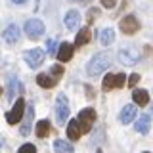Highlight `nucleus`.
I'll use <instances>...</instances> for the list:
<instances>
[{"label": "nucleus", "mask_w": 153, "mask_h": 153, "mask_svg": "<svg viewBox=\"0 0 153 153\" xmlns=\"http://www.w3.org/2000/svg\"><path fill=\"white\" fill-rule=\"evenodd\" d=\"M79 23H80V13H79V10H69V12L65 13V27L73 31V29L79 27Z\"/></svg>", "instance_id": "2eb2a0df"}, {"label": "nucleus", "mask_w": 153, "mask_h": 153, "mask_svg": "<svg viewBox=\"0 0 153 153\" xmlns=\"http://www.w3.org/2000/svg\"><path fill=\"white\" fill-rule=\"evenodd\" d=\"M151 117H153V105H151Z\"/></svg>", "instance_id": "473e14b6"}, {"label": "nucleus", "mask_w": 153, "mask_h": 153, "mask_svg": "<svg viewBox=\"0 0 153 153\" xmlns=\"http://www.w3.org/2000/svg\"><path fill=\"white\" fill-rule=\"evenodd\" d=\"M17 79L16 76H10V80H8V90H6V98L10 100V102H13V98H16V90H17Z\"/></svg>", "instance_id": "5701e85b"}, {"label": "nucleus", "mask_w": 153, "mask_h": 153, "mask_svg": "<svg viewBox=\"0 0 153 153\" xmlns=\"http://www.w3.org/2000/svg\"><path fill=\"white\" fill-rule=\"evenodd\" d=\"M134 117H136V103H128L124 105V107L121 109V113H119V121H121L123 124H128L134 121Z\"/></svg>", "instance_id": "ddd939ff"}, {"label": "nucleus", "mask_w": 153, "mask_h": 153, "mask_svg": "<svg viewBox=\"0 0 153 153\" xmlns=\"http://www.w3.org/2000/svg\"><path fill=\"white\" fill-rule=\"evenodd\" d=\"M100 2H102V6L107 8V10H111V8L117 6V0H100Z\"/></svg>", "instance_id": "c85d7f7f"}, {"label": "nucleus", "mask_w": 153, "mask_h": 153, "mask_svg": "<svg viewBox=\"0 0 153 153\" xmlns=\"http://www.w3.org/2000/svg\"><path fill=\"white\" fill-rule=\"evenodd\" d=\"M73 52H75V44L63 42V44H59V48H57V59H59L61 63H65V61H69L71 57H73Z\"/></svg>", "instance_id": "f8f14e48"}, {"label": "nucleus", "mask_w": 153, "mask_h": 153, "mask_svg": "<svg viewBox=\"0 0 153 153\" xmlns=\"http://www.w3.org/2000/svg\"><path fill=\"white\" fill-rule=\"evenodd\" d=\"M132 100H134V103H136V105L143 107V105L149 103V92H147V90H143V88L134 90V92H132Z\"/></svg>", "instance_id": "6ab92c4d"}, {"label": "nucleus", "mask_w": 153, "mask_h": 153, "mask_svg": "<svg viewBox=\"0 0 153 153\" xmlns=\"http://www.w3.org/2000/svg\"><path fill=\"white\" fill-rule=\"evenodd\" d=\"M119 61L123 65H136L140 61V50L136 46H123L119 50Z\"/></svg>", "instance_id": "39448f33"}, {"label": "nucleus", "mask_w": 153, "mask_h": 153, "mask_svg": "<svg viewBox=\"0 0 153 153\" xmlns=\"http://www.w3.org/2000/svg\"><path fill=\"white\" fill-rule=\"evenodd\" d=\"M57 80H59V79L52 76L50 73H40L36 76V84L42 86V88H54V86L57 84Z\"/></svg>", "instance_id": "dca6fc26"}, {"label": "nucleus", "mask_w": 153, "mask_h": 153, "mask_svg": "<svg viewBox=\"0 0 153 153\" xmlns=\"http://www.w3.org/2000/svg\"><path fill=\"white\" fill-rule=\"evenodd\" d=\"M113 40H115V31L113 29H103V31L100 33V42H102V46H109Z\"/></svg>", "instance_id": "4be33fe9"}, {"label": "nucleus", "mask_w": 153, "mask_h": 153, "mask_svg": "<svg viewBox=\"0 0 153 153\" xmlns=\"http://www.w3.org/2000/svg\"><path fill=\"white\" fill-rule=\"evenodd\" d=\"M46 52H48V56H57L56 40H54V38H48V40H46Z\"/></svg>", "instance_id": "b1692460"}, {"label": "nucleus", "mask_w": 153, "mask_h": 153, "mask_svg": "<svg viewBox=\"0 0 153 153\" xmlns=\"http://www.w3.org/2000/svg\"><path fill=\"white\" fill-rule=\"evenodd\" d=\"M96 153H102V149H98V151H96Z\"/></svg>", "instance_id": "f704fd0d"}, {"label": "nucleus", "mask_w": 153, "mask_h": 153, "mask_svg": "<svg viewBox=\"0 0 153 153\" xmlns=\"http://www.w3.org/2000/svg\"><path fill=\"white\" fill-rule=\"evenodd\" d=\"M0 96H2V86H0Z\"/></svg>", "instance_id": "72a5a7b5"}, {"label": "nucleus", "mask_w": 153, "mask_h": 153, "mask_svg": "<svg viewBox=\"0 0 153 153\" xmlns=\"http://www.w3.org/2000/svg\"><path fill=\"white\" fill-rule=\"evenodd\" d=\"M54 149H56V153H73V146L67 140H56Z\"/></svg>", "instance_id": "412c9836"}, {"label": "nucleus", "mask_w": 153, "mask_h": 153, "mask_svg": "<svg viewBox=\"0 0 153 153\" xmlns=\"http://www.w3.org/2000/svg\"><path fill=\"white\" fill-rule=\"evenodd\" d=\"M73 2H79V4H88V2H92V0H73Z\"/></svg>", "instance_id": "7c9ffc66"}, {"label": "nucleus", "mask_w": 153, "mask_h": 153, "mask_svg": "<svg viewBox=\"0 0 153 153\" xmlns=\"http://www.w3.org/2000/svg\"><path fill=\"white\" fill-rule=\"evenodd\" d=\"M2 38L8 42V44H17L19 38H21V29H19L16 23H12V25H8L6 29H4Z\"/></svg>", "instance_id": "9d476101"}, {"label": "nucleus", "mask_w": 153, "mask_h": 153, "mask_svg": "<svg viewBox=\"0 0 153 153\" xmlns=\"http://www.w3.org/2000/svg\"><path fill=\"white\" fill-rule=\"evenodd\" d=\"M0 143H2V140H0Z\"/></svg>", "instance_id": "e433bc0d"}, {"label": "nucleus", "mask_w": 153, "mask_h": 153, "mask_svg": "<svg viewBox=\"0 0 153 153\" xmlns=\"http://www.w3.org/2000/svg\"><path fill=\"white\" fill-rule=\"evenodd\" d=\"M126 79L128 76H124V73H109V75H105L103 76V80H102V88H103V92H109V90H113V88H123L124 84H126Z\"/></svg>", "instance_id": "7ed1b4c3"}, {"label": "nucleus", "mask_w": 153, "mask_h": 153, "mask_svg": "<svg viewBox=\"0 0 153 153\" xmlns=\"http://www.w3.org/2000/svg\"><path fill=\"white\" fill-rule=\"evenodd\" d=\"M25 111H27L25 100H23V98H17V102L13 103V107L6 113V121H8V124H17L23 117H25Z\"/></svg>", "instance_id": "f03ea898"}, {"label": "nucleus", "mask_w": 153, "mask_h": 153, "mask_svg": "<svg viewBox=\"0 0 153 153\" xmlns=\"http://www.w3.org/2000/svg\"><path fill=\"white\" fill-rule=\"evenodd\" d=\"M94 121H96V111H94L92 107H84L82 111L79 113V117H76V123H79L80 132H82V134H86V132L92 130Z\"/></svg>", "instance_id": "20e7f679"}, {"label": "nucleus", "mask_w": 153, "mask_h": 153, "mask_svg": "<svg viewBox=\"0 0 153 153\" xmlns=\"http://www.w3.org/2000/svg\"><path fill=\"white\" fill-rule=\"evenodd\" d=\"M33 117H35V107H33V103H31V105H27L25 117H23V124H21V128H19L21 136H27V134L31 132V126H33Z\"/></svg>", "instance_id": "9b49d317"}, {"label": "nucleus", "mask_w": 153, "mask_h": 153, "mask_svg": "<svg viewBox=\"0 0 153 153\" xmlns=\"http://www.w3.org/2000/svg\"><path fill=\"white\" fill-rule=\"evenodd\" d=\"M25 33H27V38H31V40H38L42 35H44V23L40 21V19H29L25 23Z\"/></svg>", "instance_id": "0eeeda50"}, {"label": "nucleus", "mask_w": 153, "mask_h": 153, "mask_svg": "<svg viewBox=\"0 0 153 153\" xmlns=\"http://www.w3.org/2000/svg\"><path fill=\"white\" fill-rule=\"evenodd\" d=\"M84 88H86V98H88V100H92L94 96H96V92H94V90H92V86H88V84H86Z\"/></svg>", "instance_id": "c756f323"}, {"label": "nucleus", "mask_w": 153, "mask_h": 153, "mask_svg": "<svg viewBox=\"0 0 153 153\" xmlns=\"http://www.w3.org/2000/svg\"><path fill=\"white\" fill-rule=\"evenodd\" d=\"M63 71H65V69H63V65H61V63H57V65L52 67V69L48 71V73H50L52 76H56V79H59V76L63 75Z\"/></svg>", "instance_id": "393cba45"}, {"label": "nucleus", "mask_w": 153, "mask_h": 153, "mask_svg": "<svg viewBox=\"0 0 153 153\" xmlns=\"http://www.w3.org/2000/svg\"><path fill=\"white\" fill-rule=\"evenodd\" d=\"M90 38H92V33H90L88 27H82L79 33H76V38H75V48H80L84 44H88Z\"/></svg>", "instance_id": "a211bd4d"}, {"label": "nucleus", "mask_w": 153, "mask_h": 153, "mask_svg": "<svg viewBox=\"0 0 153 153\" xmlns=\"http://www.w3.org/2000/svg\"><path fill=\"white\" fill-rule=\"evenodd\" d=\"M119 27L124 35H134V33L140 31V21H138L136 16H124L121 21H119Z\"/></svg>", "instance_id": "1a4fd4ad"}, {"label": "nucleus", "mask_w": 153, "mask_h": 153, "mask_svg": "<svg viewBox=\"0 0 153 153\" xmlns=\"http://www.w3.org/2000/svg\"><path fill=\"white\" fill-rule=\"evenodd\" d=\"M69 119V100L65 94H59L56 98V121L57 124H63Z\"/></svg>", "instance_id": "423d86ee"}, {"label": "nucleus", "mask_w": 153, "mask_h": 153, "mask_svg": "<svg viewBox=\"0 0 153 153\" xmlns=\"http://www.w3.org/2000/svg\"><path fill=\"white\" fill-rule=\"evenodd\" d=\"M17 153H36V147L33 146V143H23L17 149Z\"/></svg>", "instance_id": "bb28decb"}, {"label": "nucleus", "mask_w": 153, "mask_h": 153, "mask_svg": "<svg viewBox=\"0 0 153 153\" xmlns=\"http://www.w3.org/2000/svg\"><path fill=\"white\" fill-rule=\"evenodd\" d=\"M23 57H25V63L31 67V69H36L38 65L44 61V57H46V52L44 50H40V48H33V50H29L23 54Z\"/></svg>", "instance_id": "6e6552de"}, {"label": "nucleus", "mask_w": 153, "mask_h": 153, "mask_svg": "<svg viewBox=\"0 0 153 153\" xmlns=\"http://www.w3.org/2000/svg\"><path fill=\"white\" fill-rule=\"evenodd\" d=\"M138 80H140V75H138V73H132L130 76H128V86L134 88V86L138 84Z\"/></svg>", "instance_id": "cd10ccee"}, {"label": "nucleus", "mask_w": 153, "mask_h": 153, "mask_svg": "<svg viewBox=\"0 0 153 153\" xmlns=\"http://www.w3.org/2000/svg\"><path fill=\"white\" fill-rule=\"evenodd\" d=\"M109 65H111V54H109V52H98V54H94L92 59L88 61L86 73L90 76H98V75H102L103 71H107Z\"/></svg>", "instance_id": "f257e3e1"}, {"label": "nucleus", "mask_w": 153, "mask_h": 153, "mask_svg": "<svg viewBox=\"0 0 153 153\" xmlns=\"http://www.w3.org/2000/svg\"><path fill=\"white\" fill-rule=\"evenodd\" d=\"M98 17H100V8H90V10H88V17H86V19H88V23L92 25V23H94Z\"/></svg>", "instance_id": "a878e982"}, {"label": "nucleus", "mask_w": 153, "mask_h": 153, "mask_svg": "<svg viewBox=\"0 0 153 153\" xmlns=\"http://www.w3.org/2000/svg\"><path fill=\"white\" fill-rule=\"evenodd\" d=\"M35 134L38 138H46L50 134V121L48 119H42V121L36 123V128H35Z\"/></svg>", "instance_id": "aec40b11"}, {"label": "nucleus", "mask_w": 153, "mask_h": 153, "mask_svg": "<svg viewBox=\"0 0 153 153\" xmlns=\"http://www.w3.org/2000/svg\"><path fill=\"white\" fill-rule=\"evenodd\" d=\"M80 136H82V132H80V126H79V123H76V119L67 123V138L76 142V140H80Z\"/></svg>", "instance_id": "f3484780"}, {"label": "nucleus", "mask_w": 153, "mask_h": 153, "mask_svg": "<svg viewBox=\"0 0 153 153\" xmlns=\"http://www.w3.org/2000/svg\"><path fill=\"white\" fill-rule=\"evenodd\" d=\"M143 153H149V151H143Z\"/></svg>", "instance_id": "c9c22d12"}, {"label": "nucleus", "mask_w": 153, "mask_h": 153, "mask_svg": "<svg viewBox=\"0 0 153 153\" xmlns=\"http://www.w3.org/2000/svg\"><path fill=\"white\" fill-rule=\"evenodd\" d=\"M134 128H136V132H140V134H147L149 128H151V117L149 115H140V117L136 119Z\"/></svg>", "instance_id": "4468645a"}, {"label": "nucleus", "mask_w": 153, "mask_h": 153, "mask_svg": "<svg viewBox=\"0 0 153 153\" xmlns=\"http://www.w3.org/2000/svg\"><path fill=\"white\" fill-rule=\"evenodd\" d=\"M13 4H25V2H29V0H12Z\"/></svg>", "instance_id": "2f4dec72"}]
</instances>
